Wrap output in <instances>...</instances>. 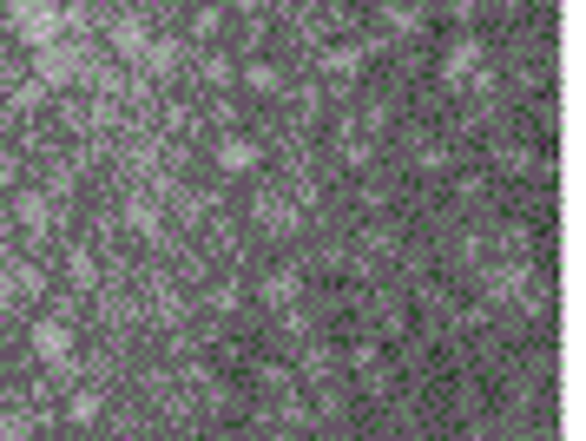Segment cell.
I'll return each instance as SVG.
<instances>
[{"instance_id":"cell-1","label":"cell","mask_w":586,"mask_h":441,"mask_svg":"<svg viewBox=\"0 0 586 441\" xmlns=\"http://www.w3.org/2000/svg\"><path fill=\"white\" fill-rule=\"evenodd\" d=\"M59 26H66V13H59L53 0H13V7H7V33H13L26 53L53 46V40H59Z\"/></svg>"},{"instance_id":"cell-2","label":"cell","mask_w":586,"mask_h":441,"mask_svg":"<svg viewBox=\"0 0 586 441\" xmlns=\"http://www.w3.org/2000/svg\"><path fill=\"white\" fill-rule=\"evenodd\" d=\"M482 297H488V304H528V310H541V290H534V264H528V257L488 264V271H482Z\"/></svg>"},{"instance_id":"cell-3","label":"cell","mask_w":586,"mask_h":441,"mask_svg":"<svg viewBox=\"0 0 586 441\" xmlns=\"http://www.w3.org/2000/svg\"><path fill=\"white\" fill-rule=\"evenodd\" d=\"M33 73H40V86H46V92H59V86H73V79H86V53L53 40V46H40V53H33Z\"/></svg>"},{"instance_id":"cell-4","label":"cell","mask_w":586,"mask_h":441,"mask_svg":"<svg viewBox=\"0 0 586 441\" xmlns=\"http://www.w3.org/2000/svg\"><path fill=\"white\" fill-rule=\"evenodd\" d=\"M482 66H488V46H482L475 33H462V40H449V53H442V86H449V92H462Z\"/></svg>"},{"instance_id":"cell-5","label":"cell","mask_w":586,"mask_h":441,"mask_svg":"<svg viewBox=\"0 0 586 441\" xmlns=\"http://www.w3.org/2000/svg\"><path fill=\"white\" fill-rule=\"evenodd\" d=\"M33 356H40L46 370H73V330H66L59 317H40V323H33Z\"/></svg>"},{"instance_id":"cell-6","label":"cell","mask_w":586,"mask_h":441,"mask_svg":"<svg viewBox=\"0 0 586 441\" xmlns=\"http://www.w3.org/2000/svg\"><path fill=\"white\" fill-rule=\"evenodd\" d=\"M7 224H20L26 238H46V231H53V198H46V191H13Z\"/></svg>"},{"instance_id":"cell-7","label":"cell","mask_w":586,"mask_h":441,"mask_svg":"<svg viewBox=\"0 0 586 441\" xmlns=\"http://www.w3.org/2000/svg\"><path fill=\"white\" fill-rule=\"evenodd\" d=\"M40 290H46L40 264H7V271H0V310H20V304H33Z\"/></svg>"},{"instance_id":"cell-8","label":"cell","mask_w":586,"mask_h":441,"mask_svg":"<svg viewBox=\"0 0 586 441\" xmlns=\"http://www.w3.org/2000/svg\"><path fill=\"white\" fill-rule=\"evenodd\" d=\"M145 46H152L145 20H139V13H119V20H112V53H119L125 66H139V53H145Z\"/></svg>"},{"instance_id":"cell-9","label":"cell","mask_w":586,"mask_h":441,"mask_svg":"<svg viewBox=\"0 0 586 441\" xmlns=\"http://www.w3.org/2000/svg\"><path fill=\"white\" fill-rule=\"evenodd\" d=\"M257 297H264V310H297V297H303V277H297V271H270V277L257 284Z\"/></svg>"},{"instance_id":"cell-10","label":"cell","mask_w":586,"mask_h":441,"mask_svg":"<svg viewBox=\"0 0 586 441\" xmlns=\"http://www.w3.org/2000/svg\"><path fill=\"white\" fill-rule=\"evenodd\" d=\"M383 33L416 40V33H422V7H416V0H383Z\"/></svg>"},{"instance_id":"cell-11","label":"cell","mask_w":586,"mask_h":441,"mask_svg":"<svg viewBox=\"0 0 586 441\" xmlns=\"http://www.w3.org/2000/svg\"><path fill=\"white\" fill-rule=\"evenodd\" d=\"M251 211H257V224H264V231H297V205H290V198H277V191H257V205H251Z\"/></svg>"},{"instance_id":"cell-12","label":"cell","mask_w":586,"mask_h":441,"mask_svg":"<svg viewBox=\"0 0 586 441\" xmlns=\"http://www.w3.org/2000/svg\"><path fill=\"white\" fill-rule=\"evenodd\" d=\"M350 370H356L369 389H389V370H383V350H376V337H363V343L350 350Z\"/></svg>"},{"instance_id":"cell-13","label":"cell","mask_w":586,"mask_h":441,"mask_svg":"<svg viewBox=\"0 0 586 441\" xmlns=\"http://www.w3.org/2000/svg\"><path fill=\"white\" fill-rule=\"evenodd\" d=\"M139 66L165 79V73H178V66H185V46H178V40H152V46L139 53Z\"/></svg>"},{"instance_id":"cell-14","label":"cell","mask_w":586,"mask_h":441,"mask_svg":"<svg viewBox=\"0 0 586 441\" xmlns=\"http://www.w3.org/2000/svg\"><path fill=\"white\" fill-rule=\"evenodd\" d=\"M363 59H369V46H330L323 53V79H356Z\"/></svg>"},{"instance_id":"cell-15","label":"cell","mask_w":586,"mask_h":441,"mask_svg":"<svg viewBox=\"0 0 586 441\" xmlns=\"http://www.w3.org/2000/svg\"><path fill=\"white\" fill-rule=\"evenodd\" d=\"M218 172H257V145L251 139H218Z\"/></svg>"},{"instance_id":"cell-16","label":"cell","mask_w":586,"mask_h":441,"mask_svg":"<svg viewBox=\"0 0 586 441\" xmlns=\"http://www.w3.org/2000/svg\"><path fill=\"white\" fill-rule=\"evenodd\" d=\"M119 218H125V231H132V238H152V231H158V205H152V198H139V191L125 198V211H119Z\"/></svg>"},{"instance_id":"cell-17","label":"cell","mask_w":586,"mask_h":441,"mask_svg":"<svg viewBox=\"0 0 586 441\" xmlns=\"http://www.w3.org/2000/svg\"><path fill=\"white\" fill-rule=\"evenodd\" d=\"M303 376H310V383L336 376V350H323V343H303Z\"/></svg>"},{"instance_id":"cell-18","label":"cell","mask_w":586,"mask_h":441,"mask_svg":"<svg viewBox=\"0 0 586 441\" xmlns=\"http://www.w3.org/2000/svg\"><path fill=\"white\" fill-rule=\"evenodd\" d=\"M416 165H422V172H455V152L435 145V139H422V145H416Z\"/></svg>"},{"instance_id":"cell-19","label":"cell","mask_w":586,"mask_h":441,"mask_svg":"<svg viewBox=\"0 0 586 441\" xmlns=\"http://www.w3.org/2000/svg\"><path fill=\"white\" fill-rule=\"evenodd\" d=\"M66 422H79V429H86V422H99V389H79V396L66 403Z\"/></svg>"},{"instance_id":"cell-20","label":"cell","mask_w":586,"mask_h":441,"mask_svg":"<svg viewBox=\"0 0 586 441\" xmlns=\"http://www.w3.org/2000/svg\"><path fill=\"white\" fill-rule=\"evenodd\" d=\"M501 165H508V172H521V178H528V172H534V165H541V158H534V152H528V145H501Z\"/></svg>"},{"instance_id":"cell-21","label":"cell","mask_w":586,"mask_h":441,"mask_svg":"<svg viewBox=\"0 0 586 441\" xmlns=\"http://www.w3.org/2000/svg\"><path fill=\"white\" fill-rule=\"evenodd\" d=\"M244 79H251L257 92H277V86H284V73H277V66H244Z\"/></svg>"},{"instance_id":"cell-22","label":"cell","mask_w":586,"mask_h":441,"mask_svg":"<svg viewBox=\"0 0 586 441\" xmlns=\"http://www.w3.org/2000/svg\"><path fill=\"white\" fill-rule=\"evenodd\" d=\"M66 271H73V284H79V290H86V284H92V271H99V264H92V251H73V257H66Z\"/></svg>"},{"instance_id":"cell-23","label":"cell","mask_w":586,"mask_h":441,"mask_svg":"<svg viewBox=\"0 0 586 441\" xmlns=\"http://www.w3.org/2000/svg\"><path fill=\"white\" fill-rule=\"evenodd\" d=\"M33 436V416H0V441H26Z\"/></svg>"},{"instance_id":"cell-24","label":"cell","mask_w":586,"mask_h":441,"mask_svg":"<svg viewBox=\"0 0 586 441\" xmlns=\"http://www.w3.org/2000/svg\"><path fill=\"white\" fill-rule=\"evenodd\" d=\"M204 79H211V86H224V79H231V59H218V53H204Z\"/></svg>"},{"instance_id":"cell-25","label":"cell","mask_w":586,"mask_h":441,"mask_svg":"<svg viewBox=\"0 0 586 441\" xmlns=\"http://www.w3.org/2000/svg\"><path fill=\"white\" fill-rule=\"evenodd\" d=\"M449 7H455V20H475L482 13V0H449Z\"/></svg>"},{"instance_id":"cell-26","label":"cell","mask_w":586,"mask_h":441,"mask_svg":"<svg viewBox=\"0 0 586 441\" xmlns=\"http://www.w3.org/2000/svg\"><path fill=\"white\" fill-rule=\"evenodd\" d=\"M7 185H13V158L0 152V191H7Z\"/></svg>"},{"instance_id":"cell-27","label":"cell","mask_w":586,"mask_h":441,"mask_svg":"<svg viewBox=\"0 0 586 441\" xmlns=\"http://www.w3.org/2000/svg\"><path fill=\"white\" fill-rule=\"evenodd\" d=\"M224 7H237V13H257V7H264V0H224Z\"/></svg>"},{"instance_id":"cell-28","label":"cell","mask_w":586,"mask_h":441,"mask_svg":"<svg viewBox=\"0 0 586 441\" xmlns=\"http://www.w3.org/2000/svg\"><path fill=\"white\" fill-rule=\"evenodd\" d=\"M0 231H7V211H0Z\"/></svg>"}]
</instances>
